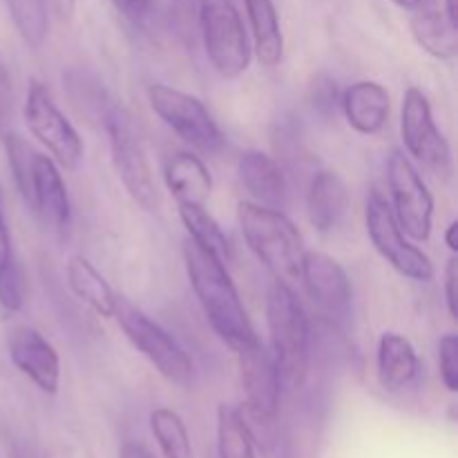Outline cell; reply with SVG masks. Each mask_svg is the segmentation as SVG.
<instances>
[{
    "instance_id": "cell-1",
    "label": "cell",
    "mask_w": 458,
    "mask_h": 458,
    "mask_svg": "<svg viewBox=\"0 0 458 458\" xmlns=\"http://www.w3.org/2000/svg\"><path fill=\"white\" fill-rule=\"evenodd\" d=\"M183 262L204 316L208 318L210 327L222 338V343H226L235 353L253 344L258 335L226 264L197 246L191 237L183 242Z\"/></svg>"
},
{
    "instance_id": "cell-2",
    "label": "cell",
    "mask_w": 458,
    "mask_h": 458,
    "mask_svg": "<svg viewBox=\"0 0 458 458\" xmlns=\"http://www.w3.org/2000/svg\"><path fill=\"white\" fill-rule=\"evenodd\" d=\"M237 224L249 249L277 282L291 286L300 280L307 250L295 224L280 208H268L249 199L240 201Z\"/></svg>"
},
{
    "instance_id": "cell-3",
    "label": "cell",
    "mask_w": 458,
    "mask_h": 458,
    "mask_svg": "<svg viewBox=\"0 0 458 458\" xmlns=\"http://www.w3.org/2000/svg\"><path fill=\"white\" fill-rule=\"evenodd\" d=\"M242 387L246 401L237 407L240 419L255 447L268 452L277 441L282 380L271 352L259 340L237 352Z\"/></svg>"
},
{
    "instance_id": "cell-4",
    "label": "cell",
    "mask_w": 458,
    "mask_h": 458,
    "mask_svg": "<svg viewBox=\"0 0 458 458\" xmlns=\"http://www.w3.org/2000/svg\"><path fill=\"white\" fill-rule=\"evenodd\" d=\"M267 325L282 385L300 389L309 369V318L295 291L284 282L273 280L268 286Z\"/></svg>"
},
{
    "instance_id": "cell-5",
    "label": "cell",
    "mask_w": 458,
    "mask_h": 458,
    "mask_svg": "<svg viewBox=\"0 0 458 458\" xmlns=\"http://www.w3.org/2000/svg\"><path fill=\"white\" fill-rule=\"evenodd\" d=\"M199 27L210 65L222 79H240L250 63V43L235 0H199Z\"/></svg>"
},
{
    "instance_id": "cell-6",
    "label": "cell",
    "mask_w": 458,
    "mask_h": 458,
    "mask_svg": "<svg viewBox=\"0 0 458 458\" xmlns=\"http://www.w3.org/2000/svg\"><path fill=\"white\" fill-rule=\"evenodd\" d=\"M119 327L123 329L125 338L157 367L165 380L174 385H191L192 362L188 353L179 347L177 340L152 320L146 311L134 307L130 300L116 295L114 313H112Z\"/></svg>"
},
{
    "instance_id": "cell-7",
    "label": "cell",
    "mask_w": 458,
    "mask_h": 458,
    "mask_svg": "<svg viewBox=\"0 0 458 458\" xmlns=\"http://www.w3.org/2000/svg\"><path fill=\"white\" fill-rule=\"evenodd\" d=\"M103 130L110 137L112 165H114L123 188L143 210L155 213L159 208V192H157L155 177H152L150 161L134 132L130 114L123 107L116 106L103 121Z\"/></svg>"
},
{
    "instance_id": "cell-8",
    "label": "cell",
    "mask_w": 458,
    "mask_h": 458,
    "mask_svg": "<svg viewBox=\"0 0 458 458\" xmlns=\"http://www.w3.org/2000/svg\"><path fill=\"white\" fill-rule=\"evenodd\" d=\"M22 116H25L30 132L47 148L58 168L67 170V173L79 168L85 152L83 139L79 137L74 125L65 119V114L58 110L47 85L36 79L30 81Z\"/></svg>"
},
{
    "instance_id": "cell-9",
    "label": "cell",
    "mask_w": 458,
    "mask_h": 458,
    "mask_svg": "<svg viewBox=\"0 0 458 458\" xmlns=\"http://www.w3.org/2000/svg\"><path fill=\"white\" fill-rule=\"evenodd\" d=\"M148 101H150L152 112L195 150L215 155L224 148L222 130L215 123L208 107L197 97L170 88V85L157 83L148 89Z\"/></svg>"
},
{
    "instance_id": "cell-10",
    "label": "cell",
    "mask_w": 458,
    "mask_h": 458,
    "mask_svg": "<svg viewBox=\"0 0 458 458\" xmlns=\"http://www.w3.org/2000/svg\"><path fill=\"white\" fill-rule=\"evenodd\" d=\"M365 222L374 249L396 268L401 276L414 282H429L434 277V264L419 246L411 244L398 226L394 210L380 188H371L365 206Z\"/></svg>"
},
{
    "instance_id": "cell-11",
    "label": "cell",
    "mask_w": 458,
    "mask_h": 458,
    "mask_svg": "<svg viewBox=\"0 0 458 458\" xmlns=\"http://www.w3.org/2000/svg\"><path fill=\"white\" fill-rule=\"evenodd\" d=\"M387 186L392 197L389 206L401 231L411 240L428 242L432 235L434 197L416 165L403 150H392L389 155Z\"/></svg>"
},
{
    "instance_id": "cell-12",
    "label": "cell",
    "mask_w": 458,
    "mask_h": 458,
    "mask_svg": "<svg viewBox=\"0 0 458 458\" xmlns=\"http://www.w3.org/2000/svg\"><path fill=\"white\" fill-rule=\"evenodd\" d=\"M304 289L318 316L331 329H347L353 313V289L347 271L331 255L307 250L300 271Z\"/></svg>"
},
{
    "instance_id": "cell-13",
    "label": "cell",
    "mask_w": 458,
    "mask_h": 458,
    "mask_svg": "<svg viewBox=\"0 0 458 458\" xmlns=\"http://www.w3.org/2000/svg\"><path fill=\"white\" fill-rule=\"evenodd\" d=\"M401 137L407 152L416 161L437 170V173L450 170V143L434 123L432 106H429V98L425 97L423 89L410 88L403 97Z\"/></svg>"
},
{
    "instance_id": "cell-14",
    "label": "cell",
    "mask_w": 458,
    "mask_h": 458,
    "mask_svg": "<svg viewBox=\"0 0 458 458\" xmlns=\"http://www.w3.org/2000/svg\"><path fill=\"white\" fill-rule=\"evenodd\" d=\"M9 360L25 378L47 396H54L61 385V358L47 338L31 327H16L7 335Z\"/></svg>"
},
{
    "instance_id": "cell-15",
    "label": "cell",
    "mask_w": 458,
    "mask_h": 458,
    "mask_svg": "<svg viewBox=\"0 0 458 458\" xmlns=\"http://www.w3.org/2000/svg\"><path fill=\"white\" fill-rule=\"evenodd\" d=\"M22 199L52 231H65L70 224L72 206L61 168L54 164L52 157L43 155V152H36L30 188Z\"/></svg>"
},
{
    "instance_id": "cell-16",
    "label": "cell",
    "mask_w": 458,
    "mask_h": 458,
    "mask_svg": "<svg viewBox=\"0 0 458 458\" xmlns=\"http://www.w3.org/2000/svg\"><path fill=\"white\" fill-rule=\"evenodd\" d=\"M237 174L255 204L282 208L289 199V179L276 157H268L259 150L244 152L237 161Z\"/></svg>"
},
{
    "instance_id": "cell-17",
    "label": "cell",
    "mask_w": 458,
    "mask_h": 458,
    "mask_svg": "<svg viewBox=\"0 0 458 458\" xmlns=\"http://www.w3.org/2000/svg\"><path fill=\"white\" fill-rule=\"evenodd\" d=\"M347 123L358 134H378L389 119V94L376 81H358L340 98Z\"/></svg>"
},
{
    "instance_id": "cell-18",
    "label": "cell",
    "mask_w": 458,
    "mask_h": 458,
    "mask_svg": "<svg viewBox=\"0 0 458 458\" xmlns=\"http://www.w3.org/2000/svg\"><path fill=\"white\" fill-rule=\"evenodd\" d=\"M164 182L177 204L206 206L213 192V177L199 157L192 152H174L164 164Z\"/></svg>"
},
{
    "instance_id": "cell-19",
    "label": "cell",
    "mask_w": 458,
    "mask_h": 458,
    "mask_svg": "<svg viewBox=\"0 0 458 458\" xmlns=\"http://www.w3.org/2000/svg\"><path fill=\"white\" fill-rule=\"evenodd\" d=\"M376 362H378V380L387 392H403L419 378V353L414 344L401 334L387 331L380 335Z\"/></svg>"
},
{
    "instance_id": "cell-20",
    "label": "cell",
    "mask_w": 458,
    "mask_h": 458,
    "mask_svg": "<svg viewBox=\"0 0 458 458\" xmlns=\"http://www.w3.org/2000/svg\"><path fill=\"white\" fill-rule=\"evenodd\" d=\"M347 206L349 192L338 174L331 170H320L313 174L307 191V215L316 231H334L347 213Z\"/></svg>"
},
{
    "instance_id": "cell-21",
    "label": "cell",
    "mask_w": 458,
    "mask_h": 458,
    "mask_svg": "<svg viewBox=\"0 0 458 458\" xmlns=\"http://www.w3.org/2000/svg\"><path fill=\"white\" fill-rule=\"evenodd\" d=\"M65 276L67 286H70L72 293H74L81 302L88 304L97 316L112 318V313H114L116 293L112 291V286L107 284L106 277L97 271V267H94L85 255H72V258L67 259Z\"/></svg>"
},
{
    "instance_id": "cell-22",
    "label": "cell",
    "mask_w": 458,
    "mask_h": 458,
    "mask_svg": "<svg viewBox=\"0 0 458 458\" xmlns=\"http://www.w3.org/2000/svg\"><path fill=\"white\" fill-rule=\"evenodd\" d=\"M244 7L250 22V34H253V52L259 65H280L282 54H284V36H282L280 18H277L273 0H244Z\"/></svg>"
},
{
    "instance_id": "cell-23",
    "label": "cell",
    "mask_w": 458,
    "mask_h": 458,
    "mask_svg": "<svg viewBox=\"0 0 458 458\" xmlns=\"http://www.w3.org/2000/svg\"><path fill=\"white\" fill-rule=\"evenodd\" d=\"M411 34L429 56L450 61L458 54V27L452 25L445 12L434 7V3L414 12Z\"/></svg>"
},
{
    "instance_id": "cell-24",
    "label": "cell",
    "mask_w": 458,
    "mask_h": 458,
    "mask_svg": "<svg viewBox=\"0 0 458 458\" xmlns=\"http://www.w3.org/2000/svg\"><path fill=\"white\" fill-rule=\"evenodd\" d=\"M65 81L67 89H70L72 103H74V107L85 116V119L98 121V123L103 125L107 114L119 106V103L112 101L106 85H103L92 72L72 70Z\"/></svg>"
},
{
    "instance_id": "cell-25",
    "label": "cell",
    "mask_w": 458,
    "mask_h": 458,
    "mask_svg": "<svg viewBox=\"0 0 458 458\" xmlns=\"http://www.w3.org/2000/svg\"><path fill=\"white\" fill-rule=\"evenodd\" d=\"M179 217H182V224L186 226L188 237H191L197 246L208 250L210 255L222 259L224 264L228 262V258H231L228 237L224 235L222 226L215 222L213 215L206 210V206L182 204L179 206Z\"/></svg>"
},
{
    "instance_id": "cell-26",
    "label": "cell",
    "mask_w": 458,
    "mask_h": 458,
    "mask_svg": "<svg viewBox=\"0 0 458 458\" xmlns=\"http://www.w3.org/2000/svg\"><path fill=\"white\" fill-rule=\"evenodd\" d=\"M150 429L165 458H195L191 437L182 416L168 407H157L150 414Z\"/></svg>"
},
{
    "instance_id": "cell-27",
    "label": "cell",
    "mask_w": 458,
    "mask_h": 458,
    "mask_svg": "<svg viewBox=\"0 0 458 458\" xmlns=\"http://www.w3.org/2000/svg\"><path fill=\"white\" fill-rule=\"evenodd\" d=\"M9 18L30 49L43 47L49 31L47 4L45 0H4Z\"/></svg>"
},
{
    "instance_id": "cell-28",
    "label": "cell",
    "mask_w": 458,
    "mask_h": 458,
    "mask_svg": "<svg viewBox=\"0 0 458 458\" xmlns=\"http://www.w3.org/2000/svg\"><path fill=\"white\" fill-rule=\"evenodd\" d=\"M217 454L219 458H255V445L240 419L237 407H217Z\"/></svg>"
},
{
    "instance_id": "cell-29",
    "label": "cell",
    "mask_w": 458,
    "mask_h": 458,
    "mask_svg": "<svg viewBox=\"0 0 458 458\" xmlns=\"http://www.w3.org/2000/svg\"><path fill=\"white\" fill-rule=\"evenodd\" d=\"M27 300V276L22 264L12 255L7 264L0 267V307L9 313H16L25 307Z\"/></svg>"
},
{
    "instance_id": "cell-30",
    "label": "cell",
    "mask_w": 458,
    "mask_h": 458,
    "mask_svg": "<svg viewBox=\"0 0 458 458\" xmlns=\"http://www.w3.org/2000/svg\"><path fill=\"white\" fill-rule=\"evenodd\" d=\"M438 369L450 394L458 392V335L447 334L438 343Z\"/></svg>"
},
{
    "instance_id": "cell-31",
    "label": "cell",
    "mask_w": 458,
    "mask_h": 458,
    "mask_svg": "<svg viewBox=\"0 0 458 458\" xmlns=\"http://www.w3.org/2000/svg\"><path fill=\"white\" fill-rule=\"evenodd\" d=\"M13 114V88L12 76H9L7 67L0 61V134L7 132L9 121Z\"/></svg>"
},
{
    "instance_id": "cell-32",
    "label": "cell",
    "mask_w": 458,
    "mask_h": 458,
    "mask_svg": "<svg viewBox=\"0 0 458 458\" xmlns=\"http://www.w3.org/2000/svg\"><path fill=\"white\" fill-rule=\"evenodd\" d=\"M443 291H445V304H447V313H450L452 320L458 318V258L452 255L447 259L445 267V276H443Z\"/></svg>"
},
{
    "instance_id": "cell-33",
    "label": "cell",
    "mask_w": 458,
    "mask_h": 458,
    "mask_svg": "<svg viewBox=\"0 0 458 458\" xmlns=\"http://www.w3.org/2000/svg\"><path fill=\"white\" fill-rule=\"evenodd\" d=\"M335 103H338V88H335V81L327 79H318L313 83V106L322 112H334L335 110Z\"/></svg>"
},
{
    "instance_id": "cell-34",
    "label": "cell",
    "mask_w": 458,
    "mask_h": 458,
    "mask_svg": "<svg viewBox=\"0 0 458 458\" xmlns=\"http://www.w3.org/2000/svg\"><path fill=\"white\" fill-rule=\"evenodd\" d=\"M116 12L130 22H141L146 18L148 7H150V0H112Z\"/></svg>"
},
{
    "instance_id": "cell-35",
    "label": "cell",
    "mask_w": 458,
    "mask_h": 458,
    "mask_svg": "<svg viewBox=\"0 0 458 458\" xmlns=\"http://www.w3.org/2000/svg\"><path fill=\"white\" fill-rule=\"evenodd\" d=\"M12 235H9L7 219H4V201H3V188H0V267L12 259Z\"/></svg>"
},
{
    "instance_id": "cell-36",
    "label": "cell",
    "mask_w": 458,
    "mask_h": 458,
    "mask_svg": "<svg viewBox=\"0 0 458 458\" xmlns=\"http://www.w3.org/2000/svg\"><path fill=\"white\" fill-rule=\"evenodd\" d=\"M119 458H155V454L143 443L125 441L119 450Z\"/></svg>"
},
{
    "instance_id": "cell-37",
    "label": "cell",
    "mask_w": 458,
    "mask_h": 458,
    "mask_svg": "<svg viewBox=\"0 0 458 458\" xmlns=\"http://www.w3.org/2000/svg\"><path fill=\"white\" fill-rule=\"evenodd\" d=\"M45 4H47L61 21H70V18L74 16L76 0H45Z\"/></svg>"
},
{
    "instance_id": "cell-38",
    "label": "cell",
    "mask_w": 458,
    "mask_h": 458,
    "mask_svg": "<svg viewBox=\"0 0 458 458\" xmlns=\"http://www.w3.org/2000/svg\"><path fill=\"white\" fill-rule=\"evenodd\" d=\"M456 233H458V222H450V226L445 228V244L447 249L452 250V255L458 253V242H456Z\"/></svg>"
},
{
    "instance_id": "cell-39",
    "label": "cell",
    "mask_w": 458,
    "mask_h": 458,
    "mask_svg": "<svg viewBox=\"0 0 458 458\" xmlns=\"http://www.w3.org/2000/svg\"><path fill=\"white\" fill-rule=\"evenodd\" d=\"M392 3H396L401 9H407V12H419V9L432 4L434 0H392Z\"/></svg>"
},
{
    "instance_id": "cell-40",
    "label": "cell",
    "mask_w": 458,
    "mask_h": 458,
    "mask_svg": "<svg viewBox=\"0 0 458 458\" xmlns=\"http://www.w3.org/2000/svg\"><path fill=\"white\" fill-rule=\"evenodd\" d=\"M443 12H445L447 21H450L452 25L458 27V0H445V4H443Z\"/></svg>"
}]
</instances>
